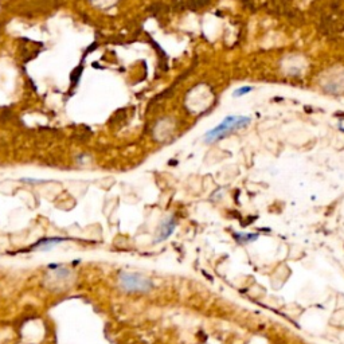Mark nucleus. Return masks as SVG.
<instances>
[{"mask_svg":"<svg viewBox=\"0 0 344 344\" xmlns=\"http://www.w3.org/2000/svg\"><path fill=\"white\" fill-rule=\"evenodd\" d=\"M249 123H250V119L246 117V116H229L219 125H216L215 128L211 129L210 132L204 135V142H216V140H219L222 137H225L227 133L238 131V129L246 127Z\"/></svg>","mask_w":344,"mask_h":344,"instance_id":"nucleus-1","label":"nucleus"},{"mask_svg":"<svg viewBox=\"0 0 344 344\" xmlns=\"http://www.w3.org/2000/svg\"><path fill=\"white\" fill-rule=\"evenodd\" d=\"M119 283L124 291L136 292V293H144L151 291L154 287L150 278L132 272H121L119 276Z\"/></svg>","mask_w":344,"mask_h":344,"instance_id":"nucleus-2","label":"nucleus"},{"mask_svg":"<svg viewBox=\"0 0 344 344\" xmlns=\"http://www.w3.org/2000/svg\"><path fill=\"white\" fill-rule=\"evenodd\" d=\"M175 227H176V221H175L173 218H170V219H167V221L164 222L163 225L160 226L159 237H158V239H156V242H160V241L167 239L168 237H170V235L172 234V231L175 230Z\"/></svg>","mask_w":344,"mask_h":344,"instance_id":"nucleus-3","label":"nucleus"},{"mask_svg":"<svg viewBox=\"0 0 344 344\" xmlns=\"http://www.w3.org/2000/svg\"><path fill=\"white\" fill-rule=\"evenodd\" d=\"M63 241H65V238H58V237H54V238H49V239H42V241H39V242L36 243L35 246L32 247V249L49 250V249H51V247L58 245V243L63 242Z\"/></svg>","mask_w":344,"mask_h":344,"instance_id":"nucleus-4","label":"nucleus"},{"mask_svg":"<svg viewBox=\"0 0 344 344\" xmlns=\"http://www.w3.org/2000/svg\"><path fill=\"white\" fill-rule=\"evenodd\" d=\"M252 90V88L250 86H243V88H239L237 89L235 92L233 93L234 97H239V96H243V94H247V93Z\"/></svg>","mask_w":344,"mask_h":344,"instance_id":"nucleus-5","label":"nucleus"},{"mask_svg":"<svg viewBox=\"0 0 344 344\" xmlns=\"http://www.w3.org/2000/svg\"><path fill=\"white\" fill-rule=\"evenodd\" d=\"M24 183H31V184H36V183H44V180H35V179H23Z\"/></svg>","mask_w":344,"mask_h":344,"instance_id":"nucleus-6","label":"nucleus"}]
</instances>
